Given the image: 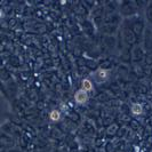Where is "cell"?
<instances>
[{
	"mask_svg": "<svg viewBox=\"0 0 152 152\" xmlns=\"http://www.w3.org/2000/svg\"><path fill=\"white\" fill-rule=\"evenodd\" d=\"M75 101L78 104H85L88 101V91H84L83 88L76 91L75 94Z\"/></svg>",
	"mask_w": 152,
	"mask_h": 152,
	"instance_id": "cell-1",
	"label": "cell"
},
{
	"mask_svg": "<svg viewBox=\"0 0 152 152\" xmlns=\"http://www.w3.org/2000/svg\"><path fill=\"white\" fill-rule=\"evenodd\" d=\"M130 110H132V113L135 114V115H140V114L143 113V107H142L141 103H134L132 105Z\"/></svg>",
	"mask_w": 152,
	"mask_h": 152,
	"instance_id": "cell-3",
	"label": "cell"
},
{
	"mask_svg": "<svg viewBox=\"0 0 152 152\" xmlns=\"http://www.w3.org/2000/svg\"><path fill=\"white\" fill-rule=\"evenodd\" d=\"M81 88L86 91H93V88H94V86H93V83H91V79H88V78H86L83 80V85H81Z\"/></svg>",
	"mask_w": 152,
	"mask_h": 152,
	"instance_id": "cell-4",
	"label": "cell"
},
{
	"mask_svg": "<svg viewBox=\"0 0 152 152\" xmlns=\"http://www.w3.org/2000/svg\"><path fill=\"white\" fill-rule=\"evenodd\" d=\"M49 119L52 121H58L61 119V112L58 110H53L50 113H49Z\"/></svg>",
	"mask_w": 152,
	"mask_h": 152,
	"instance_id": "cell-5",
	"label": "cell"
},
{
	"mask_svg": "<svg viewBox=\"0 0 152 152\" xmlns=\"http://www.w3.org/2000/svg\"><path fill=\"white\" fill-rule=\"evenodd\" d=\"M95 76L99 78V80L101 81H107L110 77V71L105 70V69H99L96 72H95Z\"/></svg>",
	"mask_w": 152,
	"mask_h": 152,
	"instance_id": "cell-2",
	"label": "cell"
}]
</instances>
